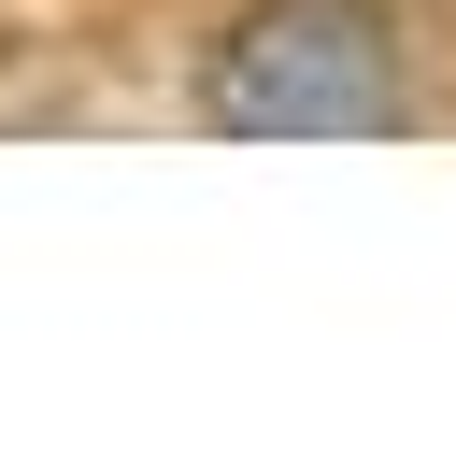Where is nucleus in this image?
<instances>
[{"mask_svg":"<svg viewBox=\"0 0 456 456\" xmlns=\"http://www.w3.org/2000/svg\"><path fill=\"white\" fill-rule=\"evenodd\" d=\"M200 114L228 142H385L413 114V71H399V14L385 0H256L214 71H200Z\"/></svg>","mask_w":456,"mask_h":456,"instance_id":"1","label":"nucleus"}]
</instances>
